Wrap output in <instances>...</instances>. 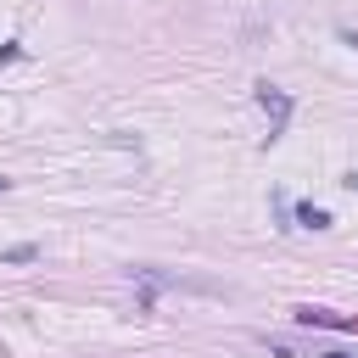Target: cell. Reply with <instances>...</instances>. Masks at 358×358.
I'll return each mask as SVG.
<instances>
[{
  "instance_id": "6da1fadb",
  "label": "cell",
  "mask_w": 358,
  "mask_h": 358,
  "mask_svg": "<svg viewBox=\"0 0 358 358\" xmlns=\"http://www.w3.org/2000/svg\"><path fill=\"white\" fill-rule=\"evenodd\" d=\"M291 319L308 330H358V313H336V308H313V302L291 308Z\"/></svg>"
},
{
  "instance_id": "3957f363",
  "label": "cell",
  "mask_w": 358,
  "mask_h": 358,
  "mask_svg": "<svg viewBox=\"0 0 358 358\" xmlns=\"http://www.w3.org/2000/svg\"><path fill=\"white\" fill-rule=\"evenodd\" d=\"M296 224H302V229H330V213L313 207V201H302V207H296Z\"/></svg>"
},
{
  "instance_id": "8992f818",
  "label": "cell",
  "mask_w": 358,
  "mask_h": 358,
  "mask_svg": "<svg viewBox=\"0 0 358 358\" xmlns=\"http://www.w3.org/2000/svg\"><path fill=\"white\" fill-rule=\"evenodd\" d=\"M341 185H347V190H358V168H352V173H347V179H341Z\"/></svg>"
},
{
  "instance_id": "277c9868",
  "label": "cell",
  "mask_w": 358,
  "mask_h": 358,
  "mask_svg": "<svg viewBox=\"0 0 358 358\" xmlns=\"http://www.w3.org/2000/svg\"><path fill=\"white\" fill-rule=\"evenodd\" d=\"M34 257H39V246H34V241H22V246H11V252H6V263H34Z\"/></svg>"
},
{
  "instance_id": "5b68a950",
  "label": "cell",
  "mask_w": 358,
  "mask_h": 358,
  "mask_svg": "<svg viewBox=\"0 0 358 358\" xmlns=\"http://www.w3.org/2000/svg\"><path fill=\"white\" fill-rule=\"evenodd\" d=\"M17 56H22L17 45H0V62H17Z\"/></svg>"
},
{
  "instance_id": "52a82bcc",
  "label": "cell",
  "mask_w": 358,
  "mask_h": 358,
  "mask_svg": "<svg viewBox=\"0 0 358 358\" xmlns=\"http://www.w3.org/2000/svg\"><path fill=\"white\" fill-rule=\"evenodd\" d=\"M324 358H352V352H324Z\"/></svg>"
},
{
  "instance_id": "7a4b0ae2",
  "label": "cell",
  "mask_w": 358,
  "mask_h": 358,
  "mask_svg": "<svg viewBox=\"0 0 358 358\" xmlns=\"http://www.w3.org/2000/svg\"><path fill=\"white\" fill-rule=\"evenodd\" d=\"M257 106H263V112L274 117V129H268V140H274V134L285 129V117H291V95H280L274 84H257Z\"/></svg>"
}]
</instances>
